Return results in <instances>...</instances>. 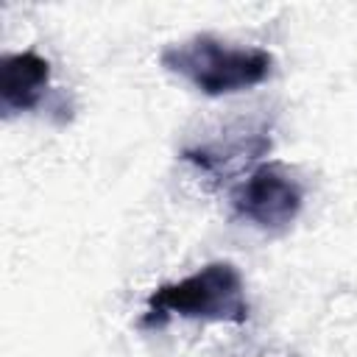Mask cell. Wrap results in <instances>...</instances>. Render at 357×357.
<instances>
[{"label": "cell", "mask_w": 357, "mask_h": 357, "mask_svg": "<svg viewBox=\"0 0 357 357\" xmlns=\"http://www.w3.org/2000/svg\"><path fill=\"white\" fill-rule=\"evenodd\" d=\"M50 86V61L36 50L6 53L0 59V112L14 117L33 112Z\"/></svg>", "instance_id": "5"}, {"label": "cell", "mask_w": 357, "mask_h": 357, "mask_svg": "<svg viewBox=\"0 0 357 357\" xmlns=\"http://www.w3.org/2000/svg\"><path fill=\"white\" fill-rule=\"evenodd\" d=\"M159 64L201 95L223 98L262 84L273 70V53L257 45L229 42L215 33H192L165 45Z\"/></svg>", "instance_id": "1"}, {"label": "cell", "mask_w": 357, "mask_h": 357, "mask_svg": "<svg viewBox=\"0 0 357 357\" xmlns=\"http://www.w3.org/2000/svg\"><path fill=\"white\" fill-rule=\"evenodd\" d=\"M248 312L251 307L243 273L237 271V265L215 259L178 282L159 284L148 296L139 324L159 326L170 315L204 324H245Z\"/></svg>", "instance_id": "2"}, {"label": "cell", "mask_w": 357, "mask_h": 357, "mask_svg": "<svg viewBox=\"0 0 357 357\" xmlns=\"http://www.w3.org/2000/svg\"><path fill=\"white\" fill-rule=\"evenodd\" d=\"M229 204L243 223L259 231H284L304 206V184L290 165L262 162L231 187Z\"/></svg>", "instance_id": "3"}, {"label": "cell", "mask_w": 357, "mask_h": 357, "mask_svg": "<svg viewBox=\"0 0 357 357\" xmlns=\"http://www.w3.org/2000/svg\"><path fill=\"white\" fill-rule=\"evenodd\" d=\"M271 151V137L265 128H237L226 131L223 137H212L206 142H195L181 151V159L198 167L206 176H231L259 156Z\"/></svg>", "instance_id": "4"}]
</instances>
